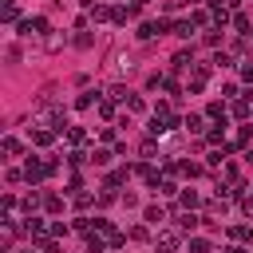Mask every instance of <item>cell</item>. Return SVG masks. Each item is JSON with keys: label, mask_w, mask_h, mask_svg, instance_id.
Returning <instances> with one entry per match:
<instances>
[{"label": "cell", "mask_w": 253, "mask_h": 253, "mask_svg": "<svg viewBox=\"0 0 253 253\" xmlns=\"http://www.w3.org/2000/svg\"><path fill=\"white\" fill-rule=\"evenodd\" d=\"M241 79H249V83H253V63H241Z\"/></svg>", "instance_id": "obj_37"}, {"label": "cell", "mask_w": 253, "mask_h": 253, "mask_svg": "<svg viewBox=\"0 0 253 253\" xmlns=\"http://www.w3.org/2000/svg\"><path fill=\"white\" fill-rule=\"evenodd\" d=\"M174 126H178V119H174L170 103H158V107H154V119H150V134H166V130H174Z\"/></svg>", "instance_id": "obj_1"}, {"label": "cell", "mask_w": 253, "mask_h": 253, "mask_svg": "<svg viewBox=\"0 0 253 253\" xmlns=\"http://www.w3.org/2000/svg\"><path fill=\"white\" fill-rule=\"evenodd\" d=\"M198 221H202V217H198L194 210H186V213L178 217V229H182V233H190V229H198Z\"/></svg>", "instance_id": "obj_12"}, {"label": "cell", "mask_w": 253, "mask_h": 253, "mask_svg": "<svg viewBox=\"0 0 253 253\" xmlns=\"http://www.w3.org/2000/svg\"><path fill=\"white\" fill-rule=\"evenodd\" d=\"M95 229H99V237H107V245H123V233H119L107 217H95Z\"/></svg>", "instance_id": "obj_6"}, {"label": "cell", "mask_w": 253, "mask_h": 253, "mask_svg": "<svg viewBox=\"0 0 253 253\" xmlns=\"http://www.w3.org/2000/svg\"><path fill=\"white\" fill-rule=\"evenodd\" d=\"M154 190H158V194H178V186H174L170 178H158V186H154Z\"/></svg>", "instance_id": "obj_26"}, {"label": "cell", "mask_w": 253, "mask_h": 253, "mask_svg": "<svg viewBox=\"0 0 253 253\" xmlns=\"http://www.w3.org/2000/svg\"><path fill=\"white\" fill-rule=\"evenodd\" d=\"M206 213H210V217H221V213H225V198H213V202L206 206Z\"/></svg>", "instance_id": "obj_22"}, {"label": "cell", "mask_w": 253, "mask_h": 253, "mask_svg": "<svg viewBox=\"0 0 253 253\" xmlns=\"http://www.w3.org/2000/svg\"><path fill=\"white\" fill-rule=\"evenodd\" d=\"M36 210H40V194L32 190V194L24 198V213H28V217H36Z\"/></svg>", "instance_id": "obj_19"}, {"label": "cell", "mask_w": 253, "mask_h": 253, "mask_svg": "<svg viewBox=\"0 0 253 253\" xmlns=\"http://www.w3.org/2000/svg\"><path fill=\"white\" fill-rule=\"evenodd\" d=\"M111 12H115L111 4H91V16H87V20H91V24H103V20H111Z\"/></svg>", "instance_id": "obj_8"}, {"label": "cell", "mask_w": 253, "mask_h": 253, "mask_svg": "<svg viewBox=\"0 0 253 253\" xmlns=\"http://www.w3.org/2000/svg\"><path fill=\"white\" fill-rule=\"evenodd\" d=\"M190 253H210V241H206V237H194V241H190Z\"/></svg>", "instance_id": "obj_29"}, {"label": "cell", "mask_w": 253, "mask_h": 253, "mask_svg": "<svg viewBox=\"0 0 253 253\" xmlns=\"http://www.w3.org/2000/svg\"><path fill=\"white\" fill-rule=\"evenodd\" d=\"M233 28H237L245 40H249V32H253V24H249V16H245V12H233Z\"/></svg>", "instance_id": "obj_13"}, {"label": "cell", "mask_w": 253, "mask_h": 253, "mask_svg": "<svg viewBox=\"0 0 253 253\" xmlns=\"http://www.w3.org/2000/svg\"><path fill=\"white\" fill-rule=\"evenodd\" d=\"M91 162H95V166H107V162H111V150H95Z\"/></svg>", "instance_id": "obj_30"}, {"label": "cell", "mask_w": 253, "mask_h": 253, "mask_svg": "<svg viewBox=\"0 0 253 253\" xmlns=\"http://www.w3.org/2000/svg\"><path fill=\"white\" fill-rule=\"evenodd\" d=\"M43 206H47L51 213H59V210H63V198H55V194H47V198H43Z\"/></svg>", "instance_id": "obj_27"}, {"label": "cell", "mask_w": 253, "mask_h": 253, "mask_svg": "<svg viewBox=\"0 0 253 253\" xmlns=\"http://www.w3.org/2000/svg\"><path fill=\"white\" fill-rule=\"evenodd\" d=\"M170 32H174V36H182V40H190V36L198 32V24H194V20H178V24L170 28Z\"/></svg>", "instance_id": "obj_10"}, {"label": "cell", "mask_w": 253, "mask_h": 253, "mask_svg": "<svg viewBox=\"0 0 253 253\" xmlns=\"http://www.w3.org/2000/svg\"><path fill=\"white\" fill-rule=\"evenodd\" d=\"M20 150H24V146H20V138H12V134L0 142V154H4V158H20Z\"/></svg>", "instance_id": "obj_9"}, {"label": "cell", "mask_w": 253, "mask_h": 253, "mask_svg": "<svg viewBox=\"0 0 253 253\" xmlns=\"http://www.w3.org/2000/svg\"><path fill=\"white\" fill-rule=\"evenodd\" d=\"M47 174H51V166H47V162H40V158H28V166H24V178H28L32 186H36V182H43Z\"/></svg>", "instance_id": "obj_2"}, {"label": "cell", "mask_w": 253, "mask_h": 253, "mask_svg": "<svg viewBox=\"0 0 253 253\" xmlns=\"http://www.w3.org/2000/svg\"><path fill=\"white\" fill-rule=\"evenodd\" d=\"M75 229L79 233H91V217H75Z\"/></svg>", "instance_id": "obj_35"}, {"label": "cell", "mask_w": 253, "mask_h": 253, "mask_svg": "<svg viewBox=\"0 0 253 253\" xmlns=\"http://www.w3.org/2000/svg\"><path fill=\"white\" fill-rule=\"evenodd\" d=\"M47 32V20L43 16H28V20H20V36H43Z\"/></svg>", "instance_id": "obj_4"}, {"label": "cell", "mask_w": 253, "mask_h": 253, "mask_svg": "<svg viewBox=\"0 0 253 253\" xmlns=\"http://www.w3.org/2000/svg\"><path fill=\"white\" fill-rule=\"evenodd\" d=\"M241 213H249V217H253V194H249V198H241Z\"/></svg>", "instance_id": "obj_36"}, {"label": "cell", "mask_w": 253, "mask_h": 253, "mask_svg": "<svg viewBox=\"0 0 253 253\" xmlns=\"http://www.w3.org/2000/svg\"><path fill=\"white\" fill-rule=\"evenodd\" d=\"M233 115H237V119H249V115H253V103H249V99H237V103H233Z\"/></svg>", "instance_id": "obj_18"}, {"label": "cell", "mask_w": 253, "mask_h": 253, "mask_svg": "<svg viewBox=\"0 0 253 253\" xmlns=\"http://www.w3.org/2000/svg\"><path fill=\"white\" fill-rule=\"evenodd\" d=\"M75 47H91V32H79L75 36Z\"/></svg>", "instance_id": "obj_33"}, {"label": "cell", "mask_w": 253, "mask_h": 253, "mask_svg": "<svg viewBox=\"0 0 253 253\" xmlns=\"http://www.w3.org/2000/svg\"><path fill=\"white\" fill-rule=\"evenodd\" d=\"M51 138H55V130H51V126H36V130H32V142H40V146H47Z\"/></svg>", "instance_id": "obj_14"}, {"label": "cell", "mask_w": 253, "mask_h": 253, "mask_svg": "<svg viewBox=\"0 0 253 253\" xmlns=\"http://www.w3.org/2000/svg\"><path fill=\"white\" fill-rule=\"evenodd\" d=\"M225 253H245V249H225Z\"/></svg>", "instance_id": "obj_39"}, {"label": "cell", "mask_w": 253, "mask_h": 253, "mask_svg": "<svg viewBox=\"0 0 253 253\" xmlns=\"http://www.w3.org/2000/svg\"><path fill=\"white\" fill-rule=\"evenodd\" d=\"M99 115L103 119H115V99H99Z\"/></svg>", "instance_id": "obj_23"}, {"label": "cell", "mask_w": 253, "mask_h": 253, "mask_svg": "<svg viewBox=\"0 0 253 253\" xmlns=\"http://www.w3.org/2000/svg\"><path fill=\"white\" fill-rule=\"evenodd\" d=\"M123 107H126V115H142V111H146V103H142L138 95H126V103H123Z\"/></svg>", "instance_id": "obj_15"}, {"label": "cell", "mask_w": 253, "mask_h": 253, "mask_svg": "<svg viewBox=\"0 0 253 253\" xmlns=\"http://www.w3.org/2000/svg\"><path fill=\"white\" fill-rule=\"evenodd\" d=\"M249 103H253V99H249Z\"/></svg>", "instance_id": "obj_41"}, {"label": "cell", "mask_w": 253, "mask_h": 253, "mask_svg": "<svg viewBox=\"0 0 253 253\" xmlns=\"http://www.w3.org/2000/svg\"><path fill=\"white\" fill-rule=\"evenodd\" d=\"M249 134H253V126H241V130L233 134V146H245V142H249Z\"/></svg>", "instance_id": "obj_28"}, {"label": "cell", "mask_w": 253, "mask_h": 253, "mask_svg": "<svg viewBox=\"0 0 253 253\" xmlns=\"http://www.w3.org/2000/svg\"><path fill=\"white\" fill-rule=\"evenodd\" d=\"M210 119H221V123H225V107H221V103H210Z\"/></svg>", "instance_id": "obj_32"}, {"label": "cell", "mask_w": 253, "mask_h": 253, "mask_svg": "<svg viewBox=\"0 0 253 253\" xmlns=\"http://www.w3.org/2000/svg\"><path fill=\"white\" fill-rule=\"evenodd\" d=\"M170 67H174V71H194V51H178V55L170 59Z\"/></svg>", "instance_id": "obj_7"}, {"label": "cell", "mask_w": 253, "mask_h": 253, "mask_svg": "<svg viewBox=\"0 0 253 253\" xmlns=\"http://www.w3.org/2000/svg\"><path fill=\"white\" fill-rule=\"evenodd\" d=\"M142 217H146L150 225H162V221H166V210H162V206H146V210H142Z\"/></svg>", "instance_id": "obj_11"}, {"label": "cell", "mask_w": 253, "mask_h": 253, "mask_svg": "<svg viewBox=\"0 0 253 253\" xmlns=\"http://www.w3.org/2000/svg\"><path fill=\"white\" fill-rule=\"evenodd\" d=\"M130 16H134V8H126V4H119V8L111 12V20H115V24H126Z\"/></svg>", "instance_id": "obj_17"}, {"label": "cell", "mask_w": 253, "mask_h": 253, "mask_svg": "<svg viewBox=\"0 0 253 253\" xmlns=\"http://www.w3.org/2000/svg\"><path fill=\"white\" fill-rule=\"evenodd\" d=\"M249 43H253V32H249Z\"/></svg>", "instance_id": "obj_40"}, {"label": "cell", "mask_w": 253, "mask_h": 253, "mask_svg": "<svg viewBox=\"0 0 253 253\" xmlns=\"http://www.w3.org/2000/svg\"><path fill=\"white\" fill-rule=\"evenodd\" d=\"M154 150H158V146H154V138H146V142H142V158H154Z\"/></svg>", "instance_id": "obj_34"}, {"label": "cell", "mask_w": 253, "mask_h": 253, "mask_svg": "<svg viewBox=\"0 0 253 253\" xmlns=\"http://www.w3.org/2000/svg\"><path fill=\"white\" fill-rule=\"evenodd\" d=\"M146 4H150V0H134V4H130V8H134V12H138V8H146Z\"/></svg>", "instance_id": "obj_38"}, {"label": "cell", "mask_w": 253, "mask_h": 253, "mask_svg": "<svg viewBox=\"0 0 253 253\" xmlns=\"http://www.w3.org/2000/svg\"><path fill=\"white\" fill-rule=\"evenodd\" d=\"M107 249V237H95V233H87V253H103Z\"/></svg>", "instance_id": "obj_20"}, {"label": "cell", "mask_w": 253, "mask_h": 253, "mask_svg": "<svg viewBox=\"0 0 253 253\" xmlns=\"http://www.w3.org/2000/svg\"><path fill=\"white\" fill-rule=\"evenodd\" d=\"M95 99H99V91H83V95L75 99V107H79V111H87V107H91Z\"/></svg>", "instance_id": "obj_21"}, {"label": "cell", "mask_w": 253, "mask_h": 253, "mask_svg": "<svg viewBox=\"0 0 253 253\" xmlns=\"http://www.w3.org/2000/svg\"><path fill=\"white\" fill-rule=\"evenodd\" d=\"M174 24H166V20H146L142 28H138V40H154V36H162V32H170Z\"/></svg>", "instance_id": "obj_5"}, {"label": "cell", "mask_w": 253, "mask_h": 253, "mask_svg": "<svg viewBox=\"0 0 253 253\" xmlns=\"http://www.w3.org/2000/svg\"><path fill=\"white\" fill-rule=\"evenodd\" d=\"M178 170H182V174H186V178H198V174H202V166H198V162H182V166H178Z\"/></svg>", "instance_id": "obj_25"}, {"label": "cell", "mask_w": 253, "mask_h": 253, "mask_svg": "<svg viewBox=\"0 0 253 253\" xmlns=\"http://www.w3.org/2000/svg\"><path fill=\"white\" fill-rule=\"evenodd\" d=\"M194 206H198V194L186 190V194H182V210H194Z\"/></svg>", "instance_id": "obj_31"}, {"label": "cell", "mask_w": 253, "mask_h": 253, "mask_svg": "<svg viewBox=\"0 0 253 253\" xmlns=\"http://www.w3.org/2000/svg\"><path fill=\"white\" fill-rule=\"evenodd\" d=\"M186 126H190L194 134H202V130H206V126H202V115H186Z\"/></svg>", "instance_id": "obj_24"}, {"label": "cell", "mask_w": 253, "mask_h": 253, "mask_svg": "<svg viewBox=\"0 0 253 253\" xmlns=\"http://www.w3.org/2000/svg\"><path fill=\"white\" fill-rule=\"evenodd\" d=\"M67 142H71V146H83V142H87V130H83V126H67Z\"/></svg>", "instance_id": "obj_16"}, {"label": "cell", "mask_w": 253, "mask_h": 253, "mask_svg": "<svg viewBox=\"0 0 253 253\" xmlns=\"http://www.w3.org/2000/svg\"><path fill=\"white\" fill-rule=\"evenodd\" d=\"M154 245H158L162 253H174V249L182 245V233H178V229H158V237H154Z\"/></svg>", "instance_id": "obj_3"}]
</instances>
